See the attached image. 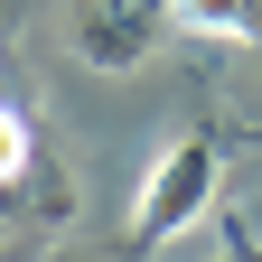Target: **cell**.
<instances>
[{
	"instance_id": "obj_1",
	"label": "cell",
	"mask_w": 262,
	"mask_h": 262,
	"mask_svg": "<svg viewBox=\"0 0 262 262\" xmlns=\"http://www.w3.org/2000/svg\"><path fill=\"white\" fill-rule=\"evenodd\" d=\"M215 187H225V141H215L206 122H196V131H178V141L150 159L141 196H131V225H122V244H131V253H159V244H178L187 225L215 206Z\"/></svg>"
},
{
	"instance_id": "obj_2",
	"label": "cell",
	"mask_w": 262,
	"mask_h": 262,
	"mask_svg": "<svg viewBox=\"0 0 262 262\" xmlns=\"http://www.w3.org/2000/svg\"><path fill=\"white\" fill-rule=\"evenodd\" d=\"M159 28H169V0H75V56L94 66V75L150 66Z\"/></svg>"
},
{
	"instance_id": "obj_3",
	"label": "cell",
	"mask_w": 262,
	"mask_h": 262,
	"mask_svg": "<svg viewBox=\"0 0 262 262\" xmlns=\"http://www.w3.org/2000/svg\"><path fill=\"white\" fill-rule=\"evenodd\" d=\"M169 28H187V38H262V0H169Z\"/></svg>"
},
{
	"instance_id": "obj_4",
	"label": "cell",
	"mask_w": 262,
	"mask_h": 262,
	"mask_svg": "<svg viewBox=\"0 0 262 262\" xmlns=\"http://www.w3.org/2000/svg\"><path fill=\"white\" fill-rule=\"evenodd\" d=\"M28 159H38V141H28V122L0 103V187H10V178H28Z\"/></svg>"
},
{
	"instance_id": "obj_5",
	"label": "cell",
	"mask_w": 262,
	"mask_h": 262,
	"mask_svg": "<svg viewBox=\"0 0 262 262\" xmlns=\"http://www.w3.org/2000/svg\"><path fill=\"white\" fill-rule=\"evenodd\" d=\"M47 262H94V253H75V244H66V253H47Z\"/></svg>"
},
{
	"instance_id": "obj_6",
	"label": "cell",
	"mask_w": 262,
	"mask_h": 262,
	"mask_svg": "<svg viewBox=\"0 0 262 262\" xmlns=\"http://www.w3.org/2000/svg\"><path fill=\"white\" fill-rule=\"evenodd\" d=\"M234 253H244V262H262V244H234Z\"/></svg>"
}]
</instances>
